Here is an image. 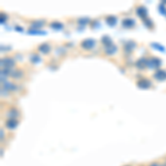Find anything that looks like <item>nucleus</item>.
I'll return each mask as SVG.
<instances>
[{"mask_svg":"<svg viewBox=\"0 0 166 166\" xmlns=\"http://www.w3.org/2000/svg\"><path fill=\"white\" fill-rule=\"evenodd\" d=\"M96 42L95 40H93V39H85V40H83L82 42H81V48H82L83 50H92L94 47H95Z\"/></svg>","mask_w":166,"mask_h":166,"instance_id":"f03ea898","label":"nucleus"},{"mask_svg":"<svg viewBox=\"0 0 166 166\" xmlns=\"http://www.w3.org/2000/svg\"><path fill=\"white\" fill-rule=\"evenodd\" d=\"M46 21L44 20H34L30 23V28L31 30H40L44 25Z\"/></svg>","mask_w":166,"mask_h":166,"instance_id":"20e7f679","label":"nucleus"},{"mask_svg":"<svg viewBox=\"0 0 166 166\" xmlns=\"http://www.w3.org/2000/svg\"><path fill=\"white\" fill-rule=\"evenodd\" d=\"M28 32L30 33V34H37V33H40V34H44V31H41V30H31L30 29Z\"/></svg>","mask_w":166,"mask_h":166,"instance_id":"5701e85b","label":"nucleus"},{"mask_svg":"<svg viewBox=\"0 0 166 166\" xmlns=\"http://www.w3.org/2000/svg\"><path fill=\"white\" fill-rule=\"evenodd\" d=\"M136 66L138 69H145L147 68V59L146 58H141L136 61Z\"/></svg>","mask_w":166,"mask_h":166,"instance_id":"4468645a","label":"nucleus"},{"mask_svg":"<svg viewBox=\"0 0 166 166\" xmlns=\"http://www.w3.org/2000/svg\"><path fill=\"white\" fill-rule=\"evenodd\" d=\"M2 89L6 90V91H16L17 85L11 82H6V81H4V82L2 83Z\"/></svg>","mask_w":166,"mask_h":166,"instance_id":"9b49d317","label":"nucleus"},{"mask_svg":"<svg viewBox=\"0 0 166 166\" xmlns=\"http://www.w3.org/2000/svg\"><path fill=\"white\" fill-rule=\"evenodd\" d=\"M15 64H16V62H15V60H13L12 58H9V57H7V58L4 59H1V66H2V69H7V70H11L13 66H15Z\"/></svg>","mask_w":166,"mask_h":166,"instance_id":"f257e3e1","label":"nucleus"},{"mask_svg":"<svg viewBox=\"0 0 166 166\" xmlns=\"http://www.w3.org/2000/svg\"><path fill=\"white\" fill-rule=\"evenodd\" d=\"M161 166H166V163H164V164H163V165H161Z\"/></svg>","mask_w":166,"mask_h":166,"instance_id":"cd10ccee","label":"nucleus"},{"mask_svg":"<svg viewBox=\"0 0 166 166\" xmlns=\"http://www.w3.org/2000/svg\"><path fill=\"white\" fill-rule=\"evenodd\" d=\"M104 51H105V54L106 55H114L115 52L117 51V47L115 44H111L108 47H105L104 48Z\"/></svg>","mask_w":166,"mask_h":166,"instance_id":"6e6552de","label":"nucleus"},{"mask_svg":"<svg viewBox=\"0 0 166 166\" xmlns=\"http://www.w3.org/2000/svg\"><path fill=\"white\" fill-rule=\"evenodd\" d=\"M30 61H31V63H33V64H38V63L41 61V59H40V57H39L38 54L32 53L30 55Z\"/></svg>","mask_w":166,"mask_h":166,"instance_id":"a211bd4d","label":"nucleus"},{"mask_svg":"<svg viewBox=\"0 0 166 166\" xmlns=\"http://www.w3.org/2000/svg\"><path fill=\"white\" fill-rule=\"evenodd\" d=\"M50 49H51V47H50L49 43H42L40 46L38 47V50L43 54H47L50 52Z\"/></svg>","mask_w":166,"mask_h":166,"instance_id":"ddd939ff","label":"nucleus"},{"mask_svg":"<svg viewBox=\"0 0 166 166\" xmlns=\"http://www.w3.org/2000/svg\"><path fill=\"white\" fill-rule=\"evenodd\" d=\"M105 20H106V23L108 25H111V27H114L116 25V22H117V19L114 16H108L105 18Z\"/></svg>","mask_w":166,"mask_h":166,"instance_id":"f3484780","label":"nucleus"},{"mask_svg":"<svg viewBox=\"0 0 166 166\" xmlns=\"http://www.w3.org/2000/svg\"><path fill=\"white\" fill-rule=\"evenodd\" d=\"M16 30L17 31H22V29H21L20 27H16Z\"/></svg>","mask_w":166,"mask_h":166,"instance_id":"bb28decb","label":"nucleus"},{"mask_svg":"<svg viewBox=\"0 0 166 166\" xmlns=\"http://www.w3.org/2000/svg\"><path fill=\"white\" fill-rule=\"evenodd\" d=\"M122 25H123L124 28H132V27L135 25V21L133 20L132 18H125V19H123V21H122Z\"/></svg>","mask_w":166,"mask_h":166,"instance_id":"9d476101","label":"nucleus"},{"mask_svg":"<svg viewBox=\"0 0 166 166\" xmlns=\"http://www.w3.org/2000/svg\"><path fill=\"white\" fill-rule=\"evenodd\" d=\"M152 47H153L154 49H157L159 51H162V52H165V48L163 46H161L159 43H152Z\"/></svg>","mask_w":166,"mask_h":166,"instance_id":"4be33fe9","label":"nucleus"},{"mask_svg":"<svg viewBox=\"0 0 166 166\" xmlns=\"http://www.w3.org/2000/svg\"><path fill=\"white\" fill-rule=\"evenodd\" d=\"M161 66H162V61L158 58H151L149 60L147 59V68H155V69H157Z\"/></svg>","mask_w":166,"mask_h":166,"instance_id":"7ed1b4c3","label":"nucleus"},{"mask_svg":"<svg viewBox=\"0 0 166 166\" xmlns=\"http://www.w3.org/2000/svg\"><path fill=\"white\" fill-rule=\"evenodd\" d=\"M136 84H137V87H141V89H144V90L152 87V82H151L149 80H147V79L138 80Z\"/></svg>","mask_w":166,"mask_h":166,"instance_id":"39448f33","label":"nucleus"},{"mask_svg":"<svg viewBox=\"0 0 166 166\" xmlns=\"http://www.w3.org/2000/svg\"><path fill=\"white\" fill-rule=\"evenodd\" d=\"M50 27H51L52 29L61 30L63 28V25L61 23V22H58V21H53V22H51V23H50Z\"/></svg>","mask_w":166,"mask_h":166,"instance_id":"aec40b11","label":"nucleus"},{"mask_svg":"<svg viewBox=\"0 0 166 166\" xmlns=\"http://www.w3.org/2000/svg\"><path fill=\"white\" fill-rule=\"evenodd\" d=\"M149 166H161V165H159L158 163H152V164H151Z\"/></svg>","mask_w":166,"mask_h":166,"instance_id":"393cba45","label":"nucleus"},{"mask_svg":"<svg viewBox=\"0 0 166 166\" xmlns=\"http://www.w3.org/2000/svg\"><path fill=\"white\" fill-rule=\"evenodd\" d=\"M4 125L8 130H15L18 126V121L15 119H7V121L4 122Z\"/></svg>","mask_w":166,"mask_h":166,"instance_id":"423d86ee","label":"nucleus"},{"mask_svg":"<svg viewBox=\"0 0 166 166\" xmlns=\"http://www.w3.org/2000/svg\"><path fill=\"white\" fill-rule=\"evenodd\" d=\"M78 22L81 23V25H87V22H89V19H87V18H81V19L78 20Z\"/></svg>","mask_w":166,"mask_h":166,"instance_id":"b1692460","label":"nucleus"},{"mask_svg":"<svg viewBox=\"0 0 166 166\" xmlns=\"http://www.w3.org/2000/svg\"><path fill=\"white\" fill-rule=\"evenodd\" d=\"M154 79L157 81H164L166 80V71L165 70H157L154 73Z\"/></svg>","mask_w":166,"mask_h":166,"instance_id":"0eeeda50","label":"nucleus"},{"mask_svg":"<svg viewBox=\"0 0 166 166\" xmlns=\"http://www.w3.org/2000/svg\"><path fill=\"white\" fill-rule=\"evenodd\" d=\"M136 13L138 17H141V18H143V19H145L146 15H147V10H146V8H144L143 6H140V7H137L136 8Z\"/></svg>","mask_w":166,"mask_h":166,"instance_id":"2eb2a0df","label":"nucleus"},{"mask_svg":"<svg viewBox=\"0 0 166 166\" xmlns=\"http://www.w3.org/2000/svg\"><path fill=\"white\" fill-rule=\"evenodd\" d=\"M135 47H136V43L135 42H133V41H129V42H126L124 44V51L127 53H131L133 50L135 49Z\"/></svg>","mask_w":166,"mask_h":166,"instance_id":"f8f14e48","label":"nucleus"},{"mask_svg":"<svg viewBox=\"0 0 166 166\" xmlns=\"http://www.w3.org/2000/svg\"><path fill=\"white\" fill-rule=\"evenodd\" d=\"M6 115H7L8 119H15V120H16V117H18V116L20 115V113H19V111H18L17 108H10L8 112L6 113Z\"/></svg>","mask_w":166,"mask_h":166,"instance_id":"1a4fd4ad","label":"nucleus"},{"mask_svg":"<svg viewBox=\"0 0 166 166\" xmlns=\"http://www.w3.org/2000/svg\"><path fill=\"white\" fill-rule=\"evenodd\" d=\"M10 76L11 78H13V79H20V78H22L23 76V71L21 70H12L11 71V73H10Z\"/></svg>","mask_w":166,"mask_h":166,"instance_id":"dca6fc26","label":"nucleus"},{"mask_svg":"<svg viewBox=\"0 0 166 166\" xmlns=\"http://www.w3.org/2000/svg\"><path fill=\"white\" fill-rule=\"evenodd\" d=\"M1 141H4V130L1 129Z\"/></svg>","mask_w":166,"mask_h":166,"instance_id":"a878e982","label":"nucleus"},{"mask_svg":"<svg viewBox=\"0 0 166 166\" xmlns=\"http://www.w3.org/2000/svg\"><path fill=\"white\" fill-rule=\"evenodd\" d=\"M143 20H144V25H145L147 28H149V29L153 28V22H152V20H151L149 18H145V19H143Z\"/></svg>","mask_w":166,"mask_h":166,"instance_id":"412c9836","label":"nucleus"},{"mask_svg":"<svg viewBox=\"0 0 166 166\" xmlns=\"http://www.w3.org/2000/svg\"><path fill=\"white\" fill-rule=\"evenodd\" d=\"M102 43H103V46H104V48L105 47H108V46H111V44H113L112 43V40L110 39V37L108 36H104L103 38H102Z\"/></svg>","mask_w":166,"mask_h":166,"instance_id":"6ab92c4d","label":"nucleus"}]
</instances>
